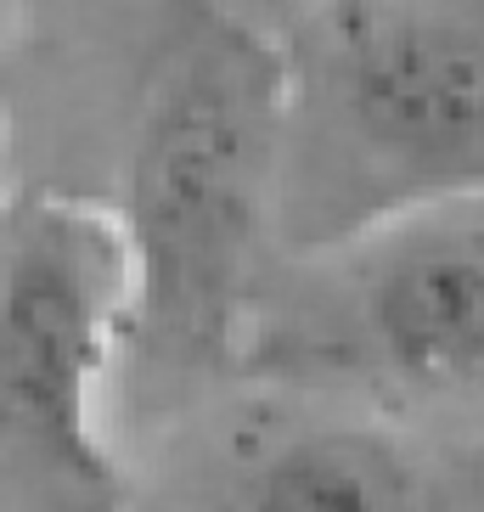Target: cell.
Segmentation results:
<instances>
[{
	"label": "cell",
	"instance_id": "1",
	"mask_svg": "<svg viewBox=\"0 0 484 512\" xmlns=\"http://www.w3.org/2000/svg\"><path fill=\"white\" fill-rule=\"evenodd\" d=\"M288 68L271 23L203 12L141 107L119 226L136 332L175 372L237 361L276 231Z\"/></svg>",
	"mask_w": 484,
	"mask_h": 512
},
{
	"label": "cell",
	"instance_id": "2",
	"mask_svg": "<svg viewBox=\"0 0 484 512\" xmlns=\"http://www.w3.org/2000/svg\"><path fill=\"white\" fill-rule=\"evenodd\" d=\"M271 29L288 68L276 231L293 254L484 192V6H310Z\"/></svg>",
	"mask_w": 484,
	"mask_h": 512
},
{
	"label": "cell",
	"instance_id": "3",
	"mask_svg": "<svg viewBox=\"0 0 484 512\" xmlns=\"http://www.w3.org/2000/svg\"><path fill=\"white\" fill-rule=\"evenodd\" d=\"M237 361L299 389L484 422V192L293 254L259 282Z\"/></svg>",
	"mask_w": 484,
	"mask_h": 512
},
{
	"label": "cell",
	"instance_id": "4",
	"mask_svg": "<svg viewBox=\"0 0 484 512\" xmlns=\"http://www.w3.org/2000/svg\"><path fill=\"white\" fill-rule=\"evenodd\" d=\"M136 332L119 209L40 192L0 237V445L79 512H119L107 377Z\"/></svg>",
	"mask_w": 484,
	"mask_h": 512
},
{
	"label": "cell",
	"instance_id": "5",
	"mask_svg": "<svg viewBox=\"0 0 484 512\" xmlns=\"http://www.w3.org/2000/svg\"><path fill=\"white\" fill-rule=\"evenodd\" d=\"M214 512H484V439L389 417H310L226 467Z\"/></svg>",
	"mask_w": 484,
	"mask_h": 512
}]
</instances>
